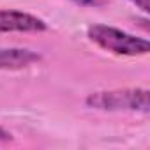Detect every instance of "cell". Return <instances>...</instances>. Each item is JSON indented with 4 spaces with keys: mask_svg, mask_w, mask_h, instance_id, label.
Wrapping results in <instances>:
<instances>
[{
    "mask_svg": "<svg viewBox=\"0 0 150 150\" xmlns=\"http://www.w3.org/2000/svg\"><path fill=\"white\" fill-rule=\"evenodd\" d=\"M87 37L103 48L104 51H110L113 55L122 57H141L150 51V42L143 37H136L132 34H127L117 27L94 23L87 28Z\"/></svg>",
    "mask_w": 150,
    "mask_h": 150,
    "instance_id": "1",
    "label": "cell"
},
{
    "mask_svg": "<svg viewBox=\"0 0 150 150\" xmlns=\"http://www.w3.org/2000/svg\"><path fill=\"white\" fill-rule=\"evenodd\" d=\"M85 104L99 111H131V113H148V90L132 88H115L99 90L87 96Z\"/></svg>",
    "mask_w": 150,
    "mask_h": 150,
    "instance_id": "2",
    "label": "cell"
},
{
    "mask_svg": "<svg viewBox=\"0 0 150 150\" xmlns=\"http://www.w3.org/2000/svg\"><path fill=\"white\" fill-rule=\"evenodd\" d=\"M48 23L30 13L14 11V9H0V34L11 32H46Z\"/></svg>",
    "mask_w": 150,
    "mask_h": 150,
    "instance_id": "3",
    "label": "cell"
},
{
    "mask_svg": "<svg viewBox=\"0 0 150 150\" xmlns=\"http://www.w3.org/2000/svg\"><path fill=\"white\" fill-rule=\"evenodd\" d=\"M41 55L28 48H0V71H18L37 64Z\"/></svg>",
    "mask_w": 150,
    "mask_h": 150,
    "instance_id": "4",
    "label": "cell"
},
{
    "mask_svg": "<svg viewBox=\"0 0 150 150\" xmlns=\"http://www.w3.org/2000/svg\"><path fill=\"white\" fill-rule=\"evenodd\" d=\"M69 2L81 6V7H101V6H104V0H69Z\"/></svg>",
    "mask_w": 150,
    "mask_h": 150,
    "instance_id": "5",
    "label": "cell"
},
{
    "mask_svg": "<svg viewBox=\"0 0 150 150\" xmlns=\"http://www.w3.org/2000/svg\"><path fill=\"white\" fill-rule=\"evenodd\" d=\"M131 2H132L138 9H141L145 14L150 13V2H148V0H131Z\"/></svg>",
    "mask_w": 150,
    "mask_h": 150,
    "instance_id": "6",
    "label": "cell"
},
{
    "mask_svg": "<svg viewBox=\"0 0 150 150\" xmlns=\"http://www.w3.org/2000/svg\"><path fill=\"white\" fill-rule=\"evenodd\" d=\"M9 139H13V134L4 127H0V141H9Z\"/></svg>",
    "mask_w": 150,
    "mask_h": 150,
    "instance_id": "7",
    "label": "cell"
}]
</instances>
